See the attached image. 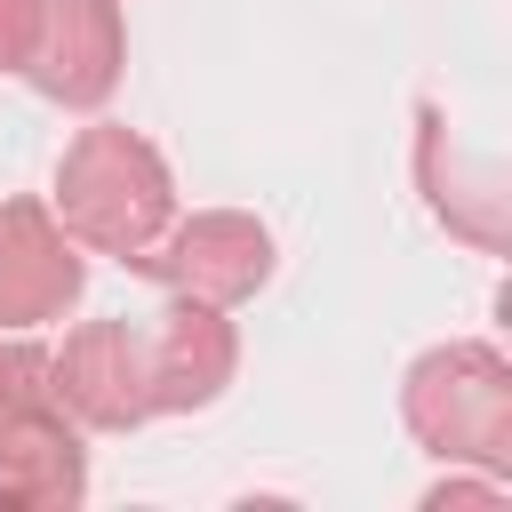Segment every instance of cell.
Returning <instances> with one entry per match:
<instances>
[{"label": "cell", "mask_w": 512, "mask_h": 512, "mask_svg": "<svg viewBox=\"0 0 512 512\" xmlns=\"http://www.w3.org/2000/svg\"><path fill=\"white\" fill-rule=\"evenodd\" d=\"M56 216L80 248H104L120 264L152 256V240L176 224V184H168V160L120 128V120H96L64 144L56 160Z\"/></svg>", "instance_id": "obj_1"}, {"label": "cell", "mask_w": 512, "mask_h": 512, "mask_svg": "<svg viewBox=\"0 0 512 512\" xmlns=\"http://www.w3.org/2000/svg\"><path fill=\"white\" fill-rule=\"evenodd\" d=\"M400 416H408V432L432 456L504 472V448H512V368L496 360V344H440V352H424L408 368Z\"/></svg>", "instance_id": "obj_2"}, {"label": "cell", "mask_w": 512, "mask_h": 512, "mask_svg": "<svg viewBox=\"0 0 512 512\" xmlns=\"http://www.w3.org/2000/svg\"><path fill=\"white\" fill-rule=\"evenodd\" d=\"M48 400L72 424H96V432H128V424L160 416L144 328L136 320H88V328H72L64 352H48Z\"/></svg>", "instance_id": "obj_3"}, {"label": "cell", "mask_w": 512, "mask_h": 512, "mask_svg": "<svg viewBox=\"0 0 512 512\" xmlns=\"http://www.w3.org/2000/svg\"><path fill=\"white\" fill-rule=\"evenodd\" d=\"M136 272L168 280L176 296L192 304H240L272 280V232L256 216H232V208H208L192 224H168L152 240V256H136Z\"/></svg>", "instance_id": "obj_4"}, {"label": "cell", "mask_w": 512, "mask_h": 512, "mask_svg": "<svg viewBox=\"0 0 512 512\" xmlns=\"http://www.w3.org/2000/svg\"><path fill=\"white\" fill-rule=\"evenodd\" d=\"M120 64H128V32H120L112 0H40V32H32L24 80L48 104L96 112L120 88Z\"/></svg>", "instance_id": "obj_5"}, {"label": "cell", "mask_w": 512, "mask_h": 512, "mask_svg": "<svg viewBox=\"0 0 512 512\" xmlns=\"http://www.w3.org/2000/svg\"><path fill=\"white\" fill-rule=\"evenodd\" d=\"M88 264L80 240L48 224L40 200H8L0 208V328H40L80 296Z\"/></svg>", "instance_id": "obj_6"}, {"label": "cell", "mask_w": 512, "mask_h": 512, "mask_svg": "<svg viewBox=\"0 0 512 512\" xmlns=\"http://www.w3.org/2000/svg\"><path fill=\"white\" fill-rule=\"evenodd\" d=\"M144 344H152V400H160V416L208 408L232 384V360H240L224 304H192V296H176L160 320H144Z\"/></svg>", "instance_id": "obj_7"}, {"label": "cell", "mask_w": 512, "mask_h": 512, "mask_svg": "<svg viewBox=\"0 0 512 512\" xmlns=\"http://www.w3.org/2000/svg\"><path fill=\"white\" fill-rule=\"evenodd\" d=\"M88 496V448L56 400H24L0 416V504L48 512Z\"/></svg>", "instance_id": "obj_8"}, {"label": "cell", "mask_w": 512, "mask_h": 512, "mask_svg": "<svg viewBox=\"0 0 512 512\" xmlns=\"http://www.w3.org/2000/svg\"><path fill=\"white\" fill-rule=\"evenodd\" d=\"M24 400H48V352L40 344H0V416L24 408Z\"/></svg>", "instance_id": "obj_9"}, {"label": "cell", "mask_w": 512, "mask_h": 512, "mask_svg": "<svg viewBox=\"0 0 512 512\" xmlns=\"http://www.w3.org/2000/svg\"><path fill=\"white\" fill-rule=\"evenodd\" d=\"M32 32H40V0H0V72H24Z\"/></svg>", "instance_id": "obj_10"}]
</instances>
